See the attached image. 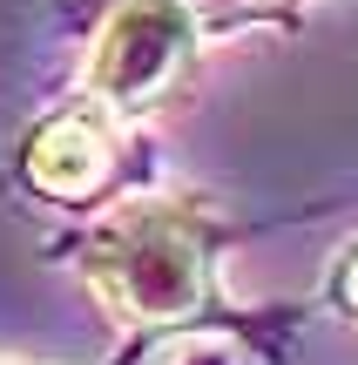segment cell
Masks as SVG:
<instances>
[{"instance_id": "obj_1", "label": "cell", "mask_w": 358, "mask_h": 365, "mask_svg": "<svg viewBox=\"0 0 358 365\" xmlns=\"http://www.w3.org/2000/svg\"><path fill=\"white\" fill-rule=\"evenodd\" d=\"M257 217H230L203 190H135L81 230L54 237V257L75 264L88 298L122 345H237L257 365H291L305 304H237L223 284V257L257 237Z\"/></svg>"}, {"instance_id": "obj_2", "label": "cell", "mask_w": 358, "mask_h": 365, "mask_svg": "<svg viewBox=\"0 0 358 365\" xmlns=\"http://www.w3.org/2000/svg\"><path fill=\"white\" fill-rule=\"evenodd\" d=\"M75 34H81V68L68 95L108 108L129 129L176 115L196 95L210 34L183 0H108Z\"/></svg>"}, {"instance_id": "obj_3", "label": "cell", "mask_w": 358, "mask_h": 365, "mask_svg": "<svg viewBox=\"0 0 358 365\" xmlns=\"http://www.w3.org/2000/svg\"><path fill=\"white\" fill-rule=\"evenodd\" d=\"M149 170H156V156H149L142 129L115 122L108 108L81 102V95H61L14 143V182L34 203L75 210L81 223L115 210L122 196L149 190Z\"/></svg>"}, {"instance_id": "obj_4", "label": "cell", "mask_w": 358, "mask_h": 365, "mask_svg": "<svg viewBox=\"0 0 358 365\" xmlns=\"http://www.w3.org/2000/svg\"><path fill=\"white\" fill-rule=\"evenodd\" d=\"M95 7H108V0H54V21L81 27ZM183 7L203 21L210 41H237V34H298L325 0H183Z\"/></svg>"}, {"instance_id": "obj_5", "label": "cell", "mask_w": 358, "mask_h": 365, "mask_svg": "<svg viewBox=\"0 0 358 365\" xmlns=\"http://www.w3.org/2000/svg\"><path fill=\"white\" fill-rule=\"evenodd\" d=\"M318 312H332L338 325L358 331V237H352V244H338L332 271H325V284H318Z\"/></svg>"}]
</instances>
